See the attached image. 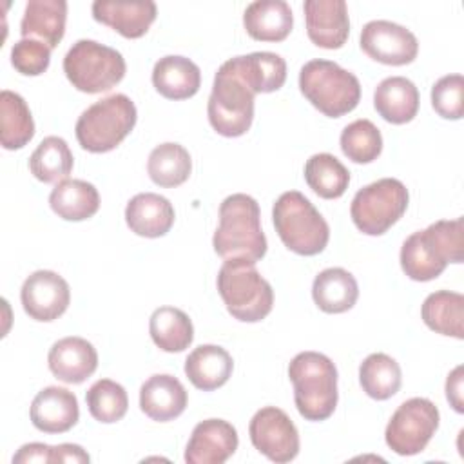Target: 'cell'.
<instances>
[{
    "mask_svg": "<svg viewBox=\"0 0 464 464\" xmlns=\"http://www.w3.org/2000/svg\"><path fill=\"white\" fill-rule=\"evenodd\" d=\"M152 85L163 98L187 100L199 91L201 71L192 60L169 54L154 63Z\"/></svg>",
    "mask_w": 464,
    "mask_h": 464,
    "instance_id": "obj_24",
    "label": "cell"
},
{
    "mask_svg": "<svg viewBox=\"0 0 464 464\" xmlns=\"http://www.w3.org/2000/svg\"><path fill=\"white\" fill-rule=\"evenodd\" d=\"M308 38L323 49H339L348 40L350 20L344 0H306L303 5Z\"/></svg>",
    "mask_w": 464,
    "mask_h": 464,
    "instance_id": "obj_16",
    "label": "cell"
},
{
    "mask_svg": "<svg viewBox=\"0 0 464 464\" xmlns=\"http://www.w3.org/2000/svg\"><path fill=\"white\" fill-rule=\"evenodd\" d=\"M31 422L44 433L69 431L80 417L78 399L72 392L60 386H47L31 402Z\"/></svg>",
    "mask_w": 464,
    "mask_h": 464,
    "instance_id": "obj_18",
    "label": "cell"
},
{
    "mask_svg": "<svg viewBox=\"0 0 464 464\" xmlns=\"http://www.w3.org/2000/svg\"><path fill=\"white\" fill-rule=\"evenodd\" d=\"M361 49L375 62L406 65L417 58L419 42L410 29L399 24L372 20L361 31Z\"/></svg>",
    "mask_w": 464,
    "mask_h": 464,
    "instance_id": "obj_13",
    "label": "cell"
},
{
    "mask_svg": "<svg viewBox=\"0 0 464 464\" xmlns=\"http://www.w3.org/2000/svg\"><path fill=\"white\" fill-rule=\"evenodd\" d=\"M156 4L145 2H114L96 0L92 4V18L109 25L125 38L143 36L156 20Z\"/></svg>",
    "mask_w": 464,
    "mask_h": 464,
    "instance_id": "obj_21",
    "label": "cell"
},
{
    "mask_svg": "<svg viewBox=\"0 0 464 464\" xmlns=\"http://www.w3.org/2000/svg\"><path fill=\"white\" fill-rule=\"evenodd\" d=\"M149 178L165 188L185 183L192 172V160L188 150L179 143H161L152 149L147 161Z\"/></svg>",
    "mask_w": 464,
    "mask_h": 464,
    "instance_id": "obj_33",
    "label": "cell"
},
{
    "mask_svg": "<svg viewBox=\"0 0 464 464\" xmlns=\"http://www.w3.org/2000/svg\"><path fill=\"white\" fill-rule=\"evenodd\" d=\"M272 219L279 239L299 256L321 254L328 245V223L310 199L297 190L283 192L276 199Z\"/></svg>",
    "mask_w": 464,
    "mask_h": 464,
    "instance_id": "obj_5",
    "label": "cell"
},
{
    "mask_svg": "<svg viewBox=\"0 0 464 464\" xmlns=\"http://www.w3.org/2000/svg\"><path fill=\"white\" fill-rule=\"evenodd\" d=\"M373 105L386 121L402 125L417 116L419 91L411 80L404 76H390L375 87Z\"/></svg>",
    "mask_w": 464,
    "mask_h": 464,
    "instance_id": "obj_26",
    "label": "cell"
},
{
    "mask_svg": "<svg viewBox=\"0 0 464 464\" xmlns=\"http://www.w3.org/2000/svg\"><path fill=\"white\" fill-rule=\"evenodd\" d=\"M218 292L228 314L243 323L265 319L274 306V290L248 259H225L218 272Z\"/></svg>",
    "mask_w": 464,
    "mask_h": 464,
    "instance_id": "obj_4",
    "label": "cell"
},
{
    "mask_svg": "<svg viewBox=\"0 0 464 464\" xmlns=\"http://www.w3.org/2000/svg\"><path fill=\"white\" fill-rule=\"evenodd\" d=\"M237 431L223 419H207L194 426L185 450L188 464H223L237 450Z\"/></svg>",
    "mask_w": 464,
    "mask_h": 464,
    "instance_id": "obj_15",
    "label": "cell"
},
{
    "mask_svg": "<svg viewBox=\"0 0 464 464\" xmlns=\"http://www.w3.org/2000/svg\"><path fill=\"white\" fill-rule=\"evenodd\" d=\"M185 386L169 373H156L149 377L140 388L141 411L158 422H167L179 417L187 408Z\"/></svg>",
    "mask_w": 464,
    "mask_h": 464,
    "instance_id": "obj_19",
    "label": "cell"
},
{
    "mask_svg": "<svg viewBox=\"0 0 464 464\" xmlns=\"http://www.w3.org/2000/svg\"><path fill=\"white\" fill-rule=\"evenodd\" d=\"M303 96L324 116L339 118L353 111L361 100L355 74L330 60H310L299 71Z\"/></svg>",
    "mask_w": 464,
    "mask_h": 464,
    "instance_id": "obj_6",
    "label": "cell"
},
{
    "mask_svg": "<svg viewBox=\"0 0 464 464\" xmlns=\"http://www.w3.org/2000/svg\"><path fill=\"white\" fill-rule=\"evenodd\" d=\"M339 141L343 154L353 163H372L382 150L381 130L366 118L348 123Z\"/></svg>",
    "mask_w": 464,
    "mask_h": 464,
    "instance_id": "obj_38",
    "label": "cell"
},
{
    "mask_svg": "<svg viewBox=\"0 0 464 464\" xmlns=\"http://www.w3.org/2000/svg\"><path fill=\"white\" fill-rule=\"evenodd\" d=\"M67 2L65 0H29L20 22L24 38H33L54 49L65 33Z\"/></svg>",
    "mask_w": 464,
    "mask_h": 464,
    "instance_id": "obj_23",
    "label": "cell"
},
{
    "mask_svg": "<svg viewBox=\"0 0 464 464\" xmlns=\"http://www.w3.org/2000/svg\"><path fill=\"white\" fill-rule=\"evenodd\" d=\"M20 299L31 319L49 323L67 310L71 290L60 274L53 270H36L24 281Z\"/></svg>",
    "mask_w": 464,
    "mask_h": 464,
    "instance_id": "obj_14",
    "label": "cell"
},
{
    "mask_svg": "<svg viewBox=\"0 0 464 464\" xmlns=\"http://www.w3.org/2000/svg\"><path fill=\"white\" fill-rule=\"evenodd\" d=\"M359 382L368 397L386 401L401 388V366L386 353H370L359 366Z\"/></svg>",
    "mask_w": 464,
    "mask_h": 464,
    "instance_id": "obj_35",
    "label": "cell"
},
{
    "mask_svg": "<svg viewBox=\"0 0 464 464\" xmlns=\"http://www.w3.org/2000/svg\"><path fill=\"white\" fill-rule=\"evenodd\" d=\"M246 33L259 42H281L294 25V14L285 0H256L243 13Z\"/></svg>",
    "mask_w": 464,
    "mask_h": 464,
    "instance_id": "obj_25",
    "label": "cell"
},
{
    "mask_svg": "<svg viewBox=\"0 0 464 464\" xmlns=\"http://www.w3.org/2000/svg\"><path fill=\"white\" fill-rule=\"evenodd\" d=\"M49 205L65 221H83L98 212L100 194L89 181L63 179L51 190Z\"/></svg>",
    "mask_w": 464,
    "mask_h": 464,
    "instance_id": "obj_29",
    "label": "cell"
},
{
    "mask_svg": "<svg viewBox=\"0 0 464 464\" xmlns=\"http://www.w3.org/2000/svg\"><path fill=\"white\" fill-rule=\"evenodd\" d=\"M74 165L72 152L67 141L60 136L44 138L29 158L31 174L44 183L63 181Z\"/></svg>",
    "mask_w": 464,
    "mask_h": 464,
    "instance_id": "obj_34",
    "label": "cell"
},
{
    "mask_svg": "<svg viewBox=\"0 0 464 464\" xmlns=\"http://www.w3.org/2000/svg\"><path fill=\"white\" fill-rule=\"evenodd\" d=\"M228 69L254 92H274L286 80V62L268 51L236 56L225 62Z\"/></svg>",
    "mask_w": 464,
    "mask_h": 464,
    "instance_id": "obj_20",
    "label": "cell"
},
{
    "mask_svg": "<svg viewBox=\"0 0 464 464\" xmlns=\"http://www.w3.org/2000/svg\"><path fill=\"white\" fill-rule=\"evenodd\" d=\"M89 453L78 444H58L53 446V462H72V464H85L89 462Z\"/></svg>",
    "mask_w": 464,
    "mask_h": 464,
    "instance_id": "obj_42",
    "label": "cell"
},
{
    "mask_svg": "<svg viewBox=\"0 0 464 464\" xmlns=\"http://www.w3.org/2000/svg\"><path fill=\"white\" fill-rule=\"evenodd\" d=\"M312 297L323 312L343 314L355 304L359 297V286L348 270L334 266L315 276L312 285Z\"/></svg>",
    "mask_w": 464,
    "mask_h": 464,
    "instance_id": "obj_28",
    "label": "cell"
},
{
    "mask_svg": "<svg viewBox=\"0 0 464 464\" xmlns=\"http://www.w3.org/2000/svg\"><path fill=\"white\" fill-rule=\"evenodd\" d=\"M34 136V121L25 100L13 91L0 92V143L5 150L25 147Z\"/></svg>",
    "mask_w": 464,
    "mask_h": 464,
    "instance_id": "obj_31",
    "label": "cell"
},
{
    "mask_svg": "<svg viewBox=\"0 0 464 464\" xmlns=\"http://www.w3.org/2000/svg\"><path fill=\"white\" fill-rule=\"evenodd\" d=\"M462 218L435 221L408 236L401 248L402 272L413 281H431L444 272L448 263H462Z\"/></svg>",
    "mask_w": 464,
    "mask_h": 464,
    "instance_id": "obj_1",
    "label": "cell"
},
{
    "mask_svg": "<svg viewBox=\"0 0 464 464\" xmlns=\"http://www.w3.org/2000/svg\"><path fill=\"white\" fill-rule=\"evenodd\" d=\"M136 120L134 102L120 92L111 94L80 114L74 127L76 140L89 152H109L130 134Z\"/></svg>",
    "mask_w": 464,
    "mask_h": 464,
    "instance_id": "obj_7",
    "label": "cell"
},
{
    "mask_svg": "<svg viewBox=\"0 0 464 464\" xmlns=\"http://www.w3.org/2000/svg\"><path fill=\"white\" fill-rule=\"evenodd\" d=\"M426 326L440 335L464 337V295L459 292L439 290L430 294L420 308Z\"/></svg>",
    "mask_w": 464,
    "mask_h": 464,
    "instance_id": "obj_30",
    "label": "cell"
},
{
    "mask_svg": "<svg viewBox=\"0 0 464 464\" xmlns=\"http://www.w3.org/2000/svg\"><path fill=\"white\" fill-rule=\"evenodd\" d=\"M234 370L230 353L218 344H201L194 348L185 361V375L203 392H212L223 386Z\"/></svg>",
    "mask_w": 464,
    "mask_h": 464,
    "instance_id": "obj_27",
    "label": "cell"
},
{
    "mask_svg": "<svg viewBox=\"0 0 464 464\" xmlns=\"http://www.w3.org/2000/svg\"><path fill=\"white\" fill-rule=\"evenodd\" d=\"M51 373L67 384H80L98 368L96 348L83 337H63L56 341L47 355Z\"/></svg>",
    "mask_w": 464,
    "mask_h": 464,
    "instance_id": "obj_17",
    "label": "cell"
},
{
    "mask_svg": "<svg viewBox=\"0 0 464 464\" xmlns=\"http://www.w3.org/2000/svg\"><path fill=\"white\" fill-rule=\"evenodd\" d=\"M216 254L223 259L257 263L266 254L257 201L248 194H232L219 205V225L212 237Z\"/></svg>",
    "mask_w": 464,
    "mask_h": 464,
    "instance_id": "obj_2",
    "label": "cell"
},
{
    "mask_svg": "<svg viewBox=\"0 0 464 464\" xmlns=\"http://www.w3.org/2000/svg\"><path fill=\"white\" fill-rule=\"evenodd\" d=\"M51 62V49L33 38H22L11 47L13 67L25 76H38L47 71Z\"/></svg>",
    "mask_w": 464,
    "mask_h": 464,
    "instance_id": "obj_40",
    "label": "cell"
},
{
    "mask_svg": "<svg viewBox=\"0 0 464 464\" xmlns=\"http://www.w3.org/2000/svg\"><path fill=\"white\" fill-rule=\"evenodd\" d=\"M149 332L154 344L163 352H183L194 339V326L188 315L174 306H160L149 319Z\"/></svg>",
    "mask_w": 464,
    "mask_h": 464,
    "instance_id": "obj_32",
    "label": "cell"
},
{
    "mask_svg": "<svg viewBox=\"0 0 464 464\" xmlns=\"http://www.w3.org/2000/svg\"><path fill=\"white\" fill-rule=\"evenodd\" d=\"M294 402L306 420H324L337 406V368L319 352H301L288 364Z\"/></svg>",
    "mask_w": 464,
    "mask_h": 464,
    "instance_id": "obj_3",
    "label": "cell"
},
{
    "mask_svg": "<svg viewBox=\"0 0 464 464\" xmlns=\"http://www.w3.org/2000/svg\"><path fill=\"white\" fill-rule=\"evenodd\" d=\"M408 199V188L402 181L382 178L357 190L350 205V216L362 234L381 236L402 218Z\"/></svg>",
    "mask_w": 464,
    "mask_h": 464,
    "instance_id": "obj_9",
    "label": "cell"
},
{
    "mask_svg": "<svg viewBox=\"0 0 464 464\" xmlns=\"http://www.w3.org/2000/svg\"><path fill=\"white\" fill-rule=\"evenodd\" d=\"M431 105L446 120H460L464 114V78L446 74L431 87Z\"/></svg>",
    "mask_w": 464,
    "mask_h": 464,
    "instance_id": "obj_39",
    "label": "cell"
},
{
    "mask_svg": "<svg viewBox=\"0 0 464 464\" xmlns=\"http://www.w3.org/2000/svg\"><path fill=\"white\" fill-rule=\"evenodd\" d=\"M127 227L141 237H161L174 225L172 203L154 192H141L125 207Z\"/></svg>",
    "mask_w": 464,
    "mask_h": 464,
    "instance_id": "obj_22",
    "label": "cell"
},
{
    "mask_svg": "<svg viewBox=\"0 0 464 464\" xmlns=\"http://www.w3.org/2000/svg\"><path fill=\"white\" fill-rule=\"evenodd\" d=\"M439 410L424 397H413L404 401L392 419L388 420L384 440L397 455H417L420 453L439 428Z\"/></svg>",
    "mask_w": 464,
    "mask_h": 464,
    "instance_id": "obj_11",
    "label": "cell"
},
{
    "mask_svg": "<svg viewBox=\"0 0 464 464\" xmlns=\"http://www.w3.org/2000/svg\"><path fill=\"white\" fill-rule=\"evenodd\" d=\"M120 51L94 40H78L63 58V72L74 89L98 94L111 91L125 76Z\"/></svg>",
    "mask_w": 464,
    "mask_h": 464,
    "instance_id": "obj_8",
    "label": "cell"
},
{
    "mask_svg": "<svg viewBox=\"0 0 464 464\" xmlns=\"http://www.w3.org/2000/svg\"><path fill=\"white\" fill-rule=\"evenodd\" d=\"M89 413L103 424L118 422L125 417L129 408V397L121 384L111 379L96 381L85 393Z\"/></svg>",
    "mask_w": 464,
    "mask_h": 464,
    "instance_id": "obj_37",
    "label": "cell"
},
{
    "mask_svg": "<svg viewBox=\"0 0 464 464\" xmlns=\"http://www.w3.org/2000/svg\"><path fill=\"white\" fill-rule=\"evenodd\" d=\"M13 462H53V446L42 442L24 444L13 457Z\"/></svg>",
    "mask_w": 464,
    "mask_h": 464,
    "instance_id": "obj_41",
    "label": "cell"
},
{
    "mask_svg": "<svg viewBox=\"0 0 464 464\" xmlns=\"http://www.w3.org/2000/svg\"><path fill=\"white\" fill-rule=\"evenodd\" d=\"M446 397L451 402L453 410L462 413L464 404H462V366H457L446 379Z\"/></svg>",
    "mask_w": 464,
    "mask_h": 464,
    "instance_id": "obj_43",
    "label": "cell"
},
{
    "mask_svg": "<svg viewBox=\"0 0 464 464\" xmlns=\"http://www.w3.org/2000/svg\"><path fill=\"white\" fill-rule=\"evenodd\" d=\"M254 92L223 63L208 96V121L212 129L227 138L243 136L254 120Z\"/></svg>",
    "mask_w": 464,
    "mask_h": 464,
    "instance_id": "obj_10",
    "label": "cell"
},
{
    "mask_svg": "<svg viewBox=\"0 0 464 464\" xmlns=\"http://www.w3.org/2000/svg\"><path fill=\"white\" fill-rule=\"evenodd\" d=\"M304 179L319 198L335 199L346 192L350 172L334 154L319 152L306 161Z\"/></svg>",
    "mask_w": 464,
    "mask_h": 464,
    "instance_id": "obj_36",
    "label": "cell"
},
{
    "mask_svg": "<svg viewBox=\"0 0 464 464\" xmlns=\"http://www.w3.org/2000/svg\"><path fill=\"white\" fill-rule=\"evenodd\" d=\"M248 433L254 448L272 462L285 464L299 453V431L281 408L265 406L257 410Z\"/></svg>",
    "mask_w": 464,
    "mask_h": 464,
    "instance_id": "obj_12",
    "label": "cell"
}]
</instances>
